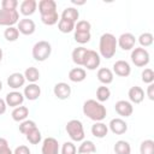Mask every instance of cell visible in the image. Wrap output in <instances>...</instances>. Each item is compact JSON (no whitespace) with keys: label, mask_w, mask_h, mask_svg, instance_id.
<instances>
[{"label":"cell","mask_w":154,"mask_h":154,"mask_svg":"<svg viewBox=\"0 0 154 154\" xmlns=\"http://www.w3.org/2000/svg\"><path fill=\"white\" fill-rule=\"evenodd\" d=\"M83 113L94 122H102L106 118L107 109L101 102L94 99H89L83 103Z\"/></svg>","instance_id":"6da1fadb"},{"label":"cell","mask_w":154,"mask_h":154,"mask_svg":"<svg viewBox=\"0 0 154 154\" xmlns=\"http://www.w3.org/2000/svg\"><path fill=\"white\" fill-rule=\"evenodd\" d=\"M117 38L111 32H105L101 35L99 41V51L100 55L106 59H111L114 57L117 51Z\"/></svg>","instance_id":"7a4b0ae2"},{"label":"cell","mask_w":154,"mask_h":154,"mask_svg":"<svg viewBox=\"0 0 154 154\" xmlns=\"http://www.w3.org/2000/svg\"><path fill=\"white\" fill-rule=\"evenodd\" d=\"M66 132L70 138L75 142H82L84 140V129L83 124L78 119H71L66 124Z\"/></svg>","instance_id":"3957f363"},{"label":"cell","mask_w":154,"mask_h":154,"mask_svg":"<svg viewBox=\"0 0 154 154\" xmlns=\"http://www.w3.org/2000/svg\"><path fill=\"white\" fill-rule=\"evenodd\" d=\"M52 53V46L48 41H38L32 47V58L36 61H45Z\"/></svg>","instance_id":"277c9868"},{"label":"cell","mask_w":154,"mask_h":154,"mask_svg":"<svg viewBox=\"0 0 154 154\" xmlns=\"http://www.w3.org/2000/svg\"><path fill=\"white\" fill-rule=\"evenodd\" d=\"M150 59V55L146 48L142 47H136L131 52V61L135 64L137 67H144L148 65Z\"/></svg>","instance_id":"5b68a950"},{"label":"cell","mask_w":154,"mask_h":154,"mask_svg":"<svg viewBox=\"0 0 154 154\" xmlns=\"http://www.w3.org/2000/svg\"><path fill=\"white\" fill-rule=\"evenodd\" d=\"M19 22V13L17 10H0V25L13 26Z\"/></svg>","instance_id":"8992f818"},{"label":"cell","mask_w":154,"mask_h":154,"mask_svg":"<svg viewBox=\"0 0 154 154\" xmlns=\"http://www.w3.org/2000/svg\"><path fill=\"white\" fill-rule=\"evenodd\" d=\"M100 63H101L100 54L93 49H87L82 66L87 67L88 70H96L100 66Z\"/></svg>","instance_id":"52a82bcc"},{"label":"cell","mask_w":154,"mask_h":154,"mask_svg":"<svg viewBox=\"0 0 154 154\" xmlns=\"http://www.w3.org/2000/svg\"><path fill=\"white\" fill-rule=\"evenodd\" d=\"M136 43V37L131 32H124L117 38V45L123 49V51H130L135 47Z\"/></svg>","instance_id":"ba28073f"},{"label":"cell","mask_w":154,"mask_h":154,"mask_svg":"<svg viewBox=\"0 0 154 154\" xmlns=\"http://www.w3.org/2000/svg\"><path fill=\"white\" fill-rule=\"evenodd\" d=\"M42 154H59V143L54 137H47L42 142Z\"/></svg>","instance_id":"9c48e42d"},{"label":"cell","mask_w":154,"mask_h":154,"mask_svg":"<svg viewBox=\"0 0 154 154\" xmlns=\"http://www.w3.org/2000/svg\"><path fill=\"white\" fill-rule=\"evenodd\" d=\"M17 29L20 34L23 35H32L35 32V29H36V25H35V22L32 19H29V18H23L20 19L18 23H17Z\"/></svg>","instance_id":"30bf717a"},{"label":"cell","mask_w":154,"mask_h":154,"mask_svg":"<svg viewBox=\"0 0 154 154\" xmlns=\"http://www.w3.org/2000/svg\"><path fill=\"white\" fill-rule=\"evenodd\" d=\"M53 93L59 100H66L71 95V87L65 82H59L54 85Z\"/></svg>","instance_id":"8fae6325"},{"label":"cell","mask_w":154,"mask_h":154,"mask_svg":"<svg viewBox=\"0 0 154 154\" xmlns=\"http://www.w3.org/2000/svg\"><path fill=\"white\" fill-rule=\"evenodd\" d=\"M114 109L116 112L122 116V117H130L134 112V107H132V103L130 101H126V100H119L116 102V106H114Z\"/></svg>","instance_id":"7c38bea8"},{"label":"cell","mask_w":154,"mask_h":154,"mask_svg":"<svg viewBox=\"0 0 154 154\" xmlns=\"http://www.w3.org/2000/svg\"><path fill=\"white\" fill-rule=\"evenodd\" d=\"M108 128L114 135H123V134H125L128 131V124L122 118H113L109 122Z\"/></svg>","instance_id":"4fadbf2b"},{"label":"cell","mask_w":154,"mask_h":154,"mask_svg":"<svg viewBox=\"0 0 154 154\" xmlns=\"http://www.w3.org/2000/svg\"><path fill=\"white\" fill-rule=\"evenodd\" d=\"M112 72H114L119 77H128L131 73L130 64L125 60H117L113 64V71Z\"/></svg>","instance_id":"5bb4252c"},{"label":"cell","mask_w":154,"mask_h":154,"mask_svg":"<svg viewBox=\"0 0 154 154\" xmlns=\"http://www.w3.org/2000/svg\"><path fill=\"white\" fill-rule=\"evenodd\" d=\"M23 101H24V95L20 91H16V90L10 91L5 97L6 105L10 107H14V108L18 106H22Z\"/></svg>","instance_id":"9a60e30c"},{"label":"cell","mask_w":154,"mask_h":154,"mask_svg":"<svg viewBox=\"0 0 154 154\" xmlns=\"http://www.w3.org/2000/svg\"><path fill=\"white\" fill-rule=\"evenodd\" d=\"M25 83V77L20 72H13L7 77V84L12 89H18Z\"/></svg>","instance_id":"2e32d148"},{"label":"cell","mask_w":154,"mask_h":154,"mask_svg":"<svg viewBox=\"0 0 154 154\" xmlns=\"http://www.w3.org/2000/svg\"><path fill=\"white\" fill-rule=\"evenodd\" d=\"M128 96H129V100L130 102L132 103H141L144 99V90L138 87V85H134L129 89L128 91Z\"/></svg>","instance_id":"e0dca14e"},{"label":"cell","mask_w":154,"mask_h":154,"mask_svg":"<svg viewBox=\"0 0 154 154\" xmlns=\"http://www.w3.org/2000/svg\"><path fill=\"white\" fill-rule=\"evenodd\" d=\"M24 97H26L30 101H34L36 99H38V96L41 95V88L36 84V83H29L23 91Z\"/></svg>","instance_id":"ac0fdd59"},{"label":"cell","mask_w":154,"mask_h":154,"mask_svg":"<svg viewBox=\"0 0 154 154\" xmlns=\"http://www.w3.org/2000/svg\"><path fill=\"white\" fill-rule=\"evenodd\" d=\"M38 11L41 16L57 12V2L54 0H41L38 2Z\"/></svg>","instance_id":"d6986e66"},{"label":"cell","mask_w":154,"mask_h":154,"mask_svg":"<svg viewBox=\"0 0 154 154\" xmlns=\"http://www.w3.org/2000/svg\"><path fill=\"white\" fill-rule=\"evenodd\" d=\"M91 134L96 138H103L108 134V126L102 122H95L91 125Z\"/></svg>","instance_id":"ffe728a7"},{"label":"cell","mask_w":154,"mask_h":154,"mask_svg":"<svg viewBox=\"0 0 154 154\" xmlns=\"http://www.w3.org/2000/svg\"><path fill=\"white\" fill-rule=\"evenodd\" d=\"M85 77H87V72L82 67H73L69 71V79L71 82L79 83V82H83Z\"/></svg>","instance_id":"44dd1931"},{"label":"cell","mask_w":154,"mask_h":154,"mask_svg":"<svg viewBox=\"0 0 154 154\" xmlns=\"http://www.w3.org/2000/svg\"><path fill=\"white\" fill-rule=\"evenodd\" d=\"M20 13L23 16H31L35 13L36 8H37V2L35 0H24L20 4Z\"/></svg>","instance_id":"7402d4cb"},{"label":"cell","mask_w":154,"mask_h":154,"mask_svg":"<svg viewBox=\"0 0 154 154\" xmlns=\"http://www.w3.org/2000/svg\"><path fill=\"white\" fill-rule=\"evenodd\" d=\"M113 72L112 70L107 69V67H101L97 71V79L103 84V85H107V84H111L113 82Z\"/></svg>","instance_id":"603a6c76"},{"label":"cell","mask_w":154,"mask_h":154,"mask_svg":"<svg viewBox=\"0 0 154 154\" xmlns=\"http://www.w3.org/2000/svg\"><path fill=\"white\" fill-rule=\"evenodd\" d=\"M11 116H12V119L14 122H18V123L19 122H23L29 116V108L26 106H18V107H16L12 111Z\"/></svg>","instance_id":"cb8c5ba5"},{"label":"cell","mask_w":154,"mask_h":154,"mask_svg":"<svg viewBox=\"0 0 154 154\" xmlns=\"http://www.w3.org/2000/svg\"><path fill=\"white\" fill-rule=\"evenodd\" d=\"M87 53V48H84L83 46L81 47H76L73 51H72V54H71V58H72V61L78 65V66H82L83 65V60H84V55Z\"/></svg>","instance_id":"d4e9b609"},{"label":"cell","mask_w":154,"mask_h":154,"mask_svg":"<svg viewBox=\"0 0 154 154\" xmlns=\"http://www.w3.org/2000/svg\"><path fill=\"white\" fill-rule=\"evenodd\" d=\"M114 153L116 154H131V146L129 142L124 140H119L114 143Z\"/></svg>","instance_id":"484cf974"},{"label":"cell","mask_w":154,"mask_h":154,"mask_svg":"<svg viewBox=\"0 0 154 154\" xmlns=\"http://www.w3.org/2000/svg\"><path fill=\"white\" fill-rule=\"evenodd\" d=\"M77 152L79 154H93V153L96 152V147H95L93 141L87 140V141H82V143L79 144Z\"/></svg>","instance_id":"4316f807"},{"label":"cell","mask_w":154,"mask_h":154,"mask_svg":"<svg viewBox=\"0 0 154 154\" xmlns=\"http://www.w3.org/2000/svg\"><path fill=\"white\" fill-rule=\"evenodd\" d=\"M24 77L29 83H36L40 79V71L36 67L30 66L24 71Z\"/></svg>","instance_id":"83f0119b"},{"label":"cell","mask_w":154,"mask_h":154,"mask_svg":"<svg viewBox=\"0 0 154 154\" xmlns=\"http://www.w3.org/2000/svg\"><path fill=\"white\" fill-rule=\"evenodd\" d=\"M78 17H79V12L75 7H66L61 13V18L63 19H67V20H71L73 23L77 22Z\"/></svg>","instance_id":"f1b7e54d"},{"label":"cell","mask_w":154,"mask_h":154,"mask_svg":"<svg viewBox=\"0 0 154 154\" xmlns=\"http://www.w3.org/2000/svg\"><path fill=\"white\" fill-rule=\"evenodd\" d=\"M75 24H76V23H73V22H71V20L60 18L59 22H58V29H59L60 32L67 34V32H71L72 30H75Z\"/></svg>","instance_id":"f546056e"},{"label":"cell","mask_w":154,"mask_h":154,"mask_svg":"<svg viewBox=\"0 0 154 154\" xmlns=\"http://www.w3.org/2000/svg\"><path fill=\"white\" fill-rule=\"evenodd\" d=\"M109 96H111V90L108 89V87L101 85L96 89V101L102 103V102L107 101L109 99Z\"/></svg>","instance_id":"4dcf8cb0"},{"label":"cell","mask_w":154,"mask_h":154,"mask_svg":"<svg viewBox=\"0 0 154 154\" xmlns=\"http://www.w3.org/2000/svg\"><path fill=\"white\" fill-rule=\"evenodd\" d=\"M25 137H26V140L29 141V143H31V144H38V143L41 142V140H42L41 131H40L37 128H35V129H32L31 131H29V132L25 135Z\"/></svg>","instance_id":"1f68e13d"},{"label":"cell","mask_w":154,"mask_h":154,"mask_svg":"<svg viewBox=\"0 0 154 154\" xmlns=\"http://www.w3.org/2000/svg\"><path fill=\"white\" fill-rule=\"evenodd\" d=\"M4 36H5V38H6L7 41L14 42V41H17V38L19 37V31H18V29H17L16 26H8V28L5 29Z\"/></svg>","instance_id":"d6a6232c"},{"label":"cell","mask_w":154,"mask_h":154,"mask_svg":"<svg viewBox=\"0 0 154 154\" xmlns=\"http://www.w3.org/2000/svg\"><path fill=\"white\" fill-rule=\"evenodd\" d=\"M141 154H154V141L153 140H144L140 146Z\"/></svg>","instance_id":"836d02e7"},{"label":"cell","mask_w":154,"mask_h":154,"mask_svg":"<svg viewBox=\"0 0 154 154\" xmlns=\"http://www.w3.org/2000/svg\"><path fill=\"white\" fill-rule=\"evenodd\" d=\"M35 128H37L36 126V123L34 120H29V119H25V120L20 122V124H19V131L23 135H26L29 131H31Z\"/></svg>","instance_id":"e575fe53"},{"label":"cell","mask_w":154,"mask_h":154,"mask_svg":"<svg viewBox=\"0 0 154 154\" xmlns=\"http://www.w3.org/2000/svg\"><path fill=\"white\" fill-rule=\"evenodd\" d=\"M41 20L46 25H54L59 22V14L58 12H54V13H49L46 16H41Z\"/></svg>","instance_id":"d590c367"},{"label":"cell","mask_w":154,"mask_h":154,"mask_svg":"<svg viewBox=\"0 0 154 154\" xmlns=\"http://www.w3.org/2000/svg\"><path fill=\"white\" fill-rule=\"evenodd\" d=\"M153 35L150 34V32H143V34H141L140 36H138V42H140V45L142 46V48L144 47H149V46H152L153 45Z\"/></svg>","instance_id":"8d00e7d4"},{"label":"cell","mask_w":154,"mask_h":154,"mask_svg":"<svg viewBox=\"0 0 154 154\" xmlns=\"http://www.w3.org/2000/svg\"><path fill=\"white\" fill-rule=\"evenodd\" d=\"M73 37H75V41H76V42H78V43H81V45H84V43H88V42L90 41L91 35H90V32L75 31Z\"/></svg>","instance_id":"74e56055"},{"label":"cell","mask_w":154,"mask_h":154,"mask_svg":"<svg viewBox=\"0 0 154 154\" xmlns=\"http://www.w3.org/2000/svg\"><path fill=\"white\" fill-rule=\"evenodd\" d=\"M141 79H142V82L146 83V84L153 83V82H154V72H153V70L149 69V67L144 69V70L142 71V73H141Z\"/></svg>","instance_id":"f35d334b"},{"label":"cell","mask_w":154,"mask_h":154,"mask_svg":"<svg viewBox=\"0 0 154 154\" xmlns=\"http://www.w3.org/2000/svg\"><path fill=\"white\" fill-rule=\"evenodd\" d=\"M91 24L88 20H78L75 24V31H81V32H90Z\"/></svg>","instance_id":"ab89813d"},{"label":"cell","mask_w":154,"mask_h":154,"mask_svg":"<svg viewBox=\"0 0 154 154\" xmlns=\"http://www.w3.org/2000/svg\"><path fill=\"white\" fill-rule=\"evenodd\" d=\"M77 148L72 142H64L61 147V154H76Z\"/></svg>","instance_id":"60d3db41"},{"label":"cell","mask_w":154,"mask_h":154,"mask_svg":"<svg viewBox=\"0 0 154 154\" xmlns=\"http://www.w3.org/2000/svg\"><path fill=\"white\" fill-rule=\"evenodd\" d=\"M0 154H13V152L8 147L7 140L4 137H0Z\"/></svg>","instance_id":"b9f144b4"},{"label":"cell","mask_w":154,"mask_h":154,"mask_svg":"<svg viewBox=\"0 0 154 154\" xmlns=\"http://www.w3.org/2000/svg\"><path fill=\"white\" fill-rule=\"evenodd\" d=\"M18 6L17 0H2L1 1V8L4 10H16Z\"/></svg>","instance_id":"7bdbcfd3"},{"label":"cell","mask_w":154,"mask_h":154,"mask_svg":"<svg viewBox=\"0 0 154 154\" xmlns=\"http://www.w3.org/2000/svg\"><path fill=\"white\" fill-rule=\"evenodd\" d=\"M13 154H31V153H30L29 147H26V146L22 144V146H18V147L14 149Z\"/></svg>","instance_id":"ee69618b"},{"label":"cell","mask_w":154,"mask_h":154,"mask_svg":"<svg viewBox=\"0 0 154 154\" xmlns=\"http://www.w3.org/2000/svg\"><path fill=\"white\" fill-rule=\"evenodd\" d=\"M147 96L149 100H152V101L154 100V84L153 83L148 84V87H147Z\"/></svg>","instance_id":"f6af8a7d"},{"label":"cell","mask_w":154,"mask_h":154,"mask_svg":"<svg viewBox=\"0 0 154 154\" xmlns=\"http://www.w3.org/2000/svg\"><path fill=\"white\" fill-rule=\"evenodd\" d=\"M6 108H7V105H6L5 100L4 99H0V116L6 112Z\"/></svg>","instance_id":"bcb514c9"},{"label":"cell","mask_w":154,"mask_h":154,"mask_svg":"<svg viewBox=\"0 0 154 154\" xmlns=\"http://www.w3.org/2000/svg\"><path fill=\"white\" fill-rule=\"evenodd\" d=\"M71 2L73 5H84L85 4V0H82V1H77V0H71Z\"/></svg>","instance_id":"7dc6e473"},{"label":"cell","mask_w":154,"mask_h":154,"mask_svg":"<svg viewBox=\"0 0 154 154\" xmlns=\"http://www.w3.org/2000/svg\"><path fill=\"white\" fill-rule=\"evenodd\" d=\"M2 57H4V53H2V49L0 48V63H1V60H2Z\"/></svg>","instance_id":"c3c4849f"},{"label":"cell","mask_w":154,"mask_h":154,"mask_svg":"<svg viewBox=\"0 0 154 154\" xmlns=\"http://www.w3.org/2000/svg\"><path fill=\"white\" fill-rule=\"evenodd\" d=\"M1 90H2V82L0 81V91H1Z\"/></svg>","instance_id":"681fc988"}]
</instances>
